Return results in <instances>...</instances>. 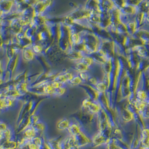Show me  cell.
<instances>
[{"instance_id":"cell-1","label":"cell","mask_w":149,"mask_h":149,"mask_svg":"<svg viewBox=\"0 0 149 149\" xmlns=\"http://www.w3.org/2000/svg\"><path fill=\"white\" fill-rule=\"evenodd\" d=\"M68 126V122L67 120L65 119L62 120L58 124V128H60L61 130H63L66 128Z\"/></svg>"},{"instance_id":"cell-2","label":"cell","mask_w":149,"mask_h":149,"mask_svg":"<svg viewBox=\"0 0 149 149\" xmlns=\"http://www.w3.org/2000/svg\"><path fill=\"white\" fill-rule=\"evenodd\" d=\"M70 129H71L70 130L71 131H70V132L74 136L75 134H77L79 132V128L75 125L70 127Z\"/></svg>"}]
</instances>
